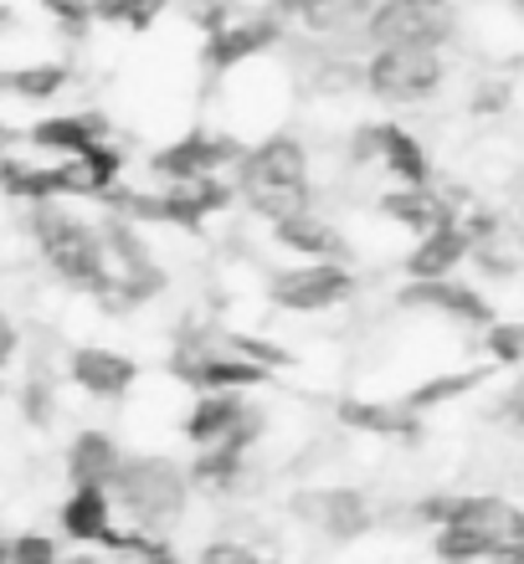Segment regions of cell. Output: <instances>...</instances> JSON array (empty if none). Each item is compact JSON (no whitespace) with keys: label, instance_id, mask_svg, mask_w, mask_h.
<instances>
[{"label":"cell","instance_id":"obj_42","mask_svg":"<svg viewBox=\"0 0 524 564\" xmlns=\"http://www.w3.org/2000/svg\"><path fill=\"white\" fill-rule=\"evenodd\" d=\"M520 221H524V206H520Z\"/></svg>","mask_w":524,"mask_h":564},{"label":"cell","instance_id":"obj_20","mask_svg":"<svg viewBox=\"0 0 524 564\" xmlns=\"http://www.w3.org/2000/svg\"><path fill=\"white\" fill-rule=\"evenodd\" d=\"M381 170L396 185H432V160L417 144V134H406L402 123H381Z\"/></svg>","mask_w":524,"mask_h":564},{"label":"cell","instance_id":"obj_4","mask_svg":"<svg viewBox=\"0 0 524 564\" xmlns=\"http://www.w3.org/2000/svg\"><path fill=\"white\" fill-rule=\"evenodd\" d=\"M448 83V62L437 46H375L365 62V93L391 108L432 104Z\"/></svg>","mask_w":524,"mask_h":564},{"label":"cell","instance_id":"obj_2","mask_svg":"<svg viewBox=\"0 0 524 564\" xmlns=\"http://www.w3.org/2000/svg\"><path fill=\"white\" fill-rule=\"evenodd\" d=\"M26 231H31V241H36L42 262L57 272L67 288L108 297L114 272H108V252H104L98 226L83 221V216L67 210L62 200H42V206H26Z\"/></svg>","mask_w":524,"mask_h":564},{"label":"cell","instance_id":"obj_21","mask_svg":"<svg viewBox=\"0 0 524 564\" xmlns=\"http://www.w3.org/2000/svg\"><path fill=\"white\" fill-rule=\"evenodd\" d=\"M242 473H247V452H242V446H232V442L201 446V457L191 462V488L222 498V492H237Z\"/></svg>","mask_w":524,"mask_h":564},{"label":"cell","instance_id":"obj_34","mask_svg":"<svg viewBox=\"0 0 524 564\" xmlns=\"http://www.w3.org/2000/svg\"><path fill=\"white\" fill-rule=\"evenodd\" d=\"M499 416H510V426L524 436V375L510 386V395H504V405H499Z\"/></svg>","mask_w":524,"mask_h":564},{"label":"cell","instance_id":"obj_27","mask_svg":"<svg viewBox=\"0 0 524 564\" xmlns=\"http://www.w3.org/2000/svg\"><path fill=\"white\" fill-rule=\"evenodd\" d=\"M160 6L154 0H93V21L104 26H129V31H150Z\"/></svg>","mask_w":524,"mask_h":564},{"label":"cell","instance_id":"obj_38","mask_svg":"<svg viewBox=\"0 0 524 564\" xmlns=\"http://www.w3.org/2000/svg\"><path fill=\"white\" fill-rule=\"evenodd\" d=\"M62 564H108V560H93V554H73V560H62Z\"/></svg>","mask_w":524,"mask_h":564},{"label":"cell","instance_id":"obj_32","mask_svg":"<svg viewBox=\"0 0 524 564\" xmlns=\"http://www.w3.org/2000/svg\"><path fill=\"white\" fill-rule=\"evenodd\" d=\"M195 564H263L247 544H237V539H211L206 550L195 554Z\"/></svg>","mask_w":524,"mask_h":564},{"label":"cell","instance_id":"obj_31","mask_svg":"<svg viewBox=\"0 0 524 564\" xmlns=\"http://www.w3.org/2000/svg\"><path fill=\"white\" fill-rule=\"evenodd\" d=\"M510 108V83H479V93L468 98V113L473 119H494Z\"/></svg>","mask_w":524,"mask_h":564},{"label":"cell","instance_id":"obj_36","mask_svg":"<svg viewBox=\"0 0 524 564\" xmlns=\"http://www.w3.org/2000/svg\"><path fill=\"white\" fill-rule=\"evenodd\" d=\"M15 139H21V129H15V123H6V119H0V154H6V149H11Z\"/></svg>","mask_w":524,"mask_h":564},{"label":"cell","instance_id":"obj_17","mask_svg":"<svg viewBox=\"0 0 524 564\" xmlns=\"http://www.w3.org/2000/svg\"><path fill=\"white\" fill-rule=\"evenodd\" d=\"M334 416L345 426L365 431V436H386V442H411L421 431V416L406 401H355L350 395V401L334 405Z\"/></svg>","mask_w":524,"mask_h":564},{"label":"cell","instance_id":"obj_33","mask_svg":"<svg viewBox=\"0 0 524 564\" xmlns=\"http://www.w3.org/2000/svg\"><path fill=\"white\" fill-rule=\"evenodd\" d=\"M381 160V123H360L350 134V164H375Z\"/></svg>","mask_w":524,"mask_h":564},{"label":"cell","instance_id":"obj_15","mask_svg":"<svg viewBox=\"0 0 524 564\" xmlns=\"http://www.w3.org/2000/svg\"><path fill=\"white\" fill-rule=\"evenodd\" d=\"M272 241L288 247V252H299L303 262H350V241L319 210H299V216L272 221Z\"/></svg>","mask_w":524,"mask_h":564},{"label":"cell","instance_id":"obj_7","mask_svg":"<svg viewBox=\"0 0 524 564\" xmlns=\"http://www.w3.org/2000/svg\"><path fill=\"white\" fill-rule=\"evenodd\" d=\"M284 42V21L272 11L263 15H237L232 26L211 31L206 46H201V62H206L211 73H237V67H247V62H257L263 52H272V46Z\"/></svg>","mask_w":524,"mask_h":564},{"label":"cell","instance_id":"obj_5","mask_svg":"<svg viewBox=\"0 0 524 564\" xmlns=\"http://www.w3.org/2000/svg\"><path fill=\"white\" fill-rule=\"evenodd\" d=\"M365 42L371 46H442L458 42L463 11L458 0H375L365 15Z\"/></svg>","mask_w":524,"mask_h":564},{"label":"cell","instance_id":"obj_14","mask_svg":"<svg viewBox=\"0 0 524 564\" xmlns=\"http://www.w3.org/2000/svg\"><path fill=\"white\" fill-rule=\"evenodd\" d=\"M375 210L386 216L391 226H402V231H437V226H452L458 221V210H452L448 195H437L432 185H396L375 200Z\"/></svg>","mask_w":524,"mask_h":564},{"label":"cell","instance_id":"obj_25","mask_svg":"<svg viewBox=\"0 0 524 564\" xmlns=\"http://www.w3.org/2000/svg\"><path fill=\"white\" fill-rule=\"evenodd\" d=\"M375 11V0H319L309 21V31H324V36H345V31H360L365 26V15Z\"/></svg>","mask_w":524,"mask_h":564},{"label":"cell","instance_id":"obj_29","mask_svg":"<svg viewBox=\"0 0 524 564\" xmlns=\"http://www.w3.org/2000/svg\"><path fill=\"white\" fill-rule=\"evenodd\" d=\"M11 564H62L57 539L36 534V529H26V534H15V539H11Z\"/></svg>","mask_w":524,"mask_h":564},{"label":"cell","instance_id":"obj_24","mask_svg":"<svg viewBox=\"0 0 524 564\" xmlns=\"http://www.w3.org/2000/svg\"><path fill=\"white\" fill-rule=\"evenodd\" d=\"M67 83H73L67 62H26V67H6V93H11V98H26V104L57 98Z\"/></svg>","mask_w":524,"mask_h":564},{"label":"cell","instance_id":"obj_12","mask_svg":"<svg viewBox=\"0 0 524 564\" xmlns=\"http://www.w3.org/2000/svg\"><path fill=\"white\" fill-rule=\"evenodd\" d=\"M247 411H253V405L242 401V390H201L195 405L185 411V421H180V431H185V442H195V446H222L237 436Z\"/></svg>","mask_w":524,"mask_h":564},{"label":"cell","instance_id":"obj_30","mask_svg":"<svg viewBox=\"0 0 524 564\" xmlns=\"http://www.w3.org/2000/svg\"><path fill=\"white\" fill-rule=\"evenodd\" d=\"M21 411H26V421H36V426H46V421L57 416V401H52V380H46V375H31L26 386H21Z\"/></svg>","mask_w":524,"mask_h":564},{"label":"cell","instance_id":"obj_10","mask_svg":"<svg viewBox=\"0 0 524 564\" xmlns=\"http://www.w3.org/2000/svg\"><path fill=\"white\" fill-rule=\"evenodd\" d=\"M67 380L93 401H124L139 386V365L119 349H104V344H77L67 355Z\"/></svg>","mask_w":524,"mask_h":564},{"label":"cell","instance_id":"obj_35","mask_svg":"<svg viewBox=\"0 0 524 564\" xmlns=\"http://www.w3.org/2000/svg\"><path fill=\"white\" fill-rule=\"evenodd\" d=\"M319 0H268V11L278 15V21H309V11H314Z\"/></svg>","mask_w":524,"mask_h":564},{"label":"cell","instance_id":"obj_39","mask_svg":"<svg viewBox=\"0 0 524 564\" xmlns=\"http://www.w3.org/2000/svg\"><path fill=\"white\" fill-rule=\"evenodd\" d=\"M0 564H11V539H0Z\"/></svg>","mask_w":524,"mask_h":564},{"label":"cell","instance_id":"obj_8","mask_svg":"<svg viewBox=\"0 0 524 564\" xmlns=\"http://www.w3.org/2000/svg\"><path fill=\"white\" fill-rule=\"evenodd\" d=\"M402 308H427V313H442L452 324H468V328H489L499 318L494 303L479 293V288H468L458 278H427V282H406L402 293H396Z\"/></svg>","mask_w":524,"mask_h":564},{"label":"cell","instance_id":"obj_1","mask_svg":"<svg viewBox=\"0 0 524 564\" xmlns=\"http://www.w3.org/2000/svg\"><path fill=\"white\" fill-rule=\"evenodd\" d=\"M242 206L263 221H284L299 210H314V180H309V154L293 134L257 139L232 170Z\"/></svg>","mask_w":524,"mask_h":564},{"label":"cell","instance_id":"obj_22","mask_svg":"<svg viewBox=\"0 0 524 564\" xmlns=\"http://www.w3.org/2000/svg\"><path fill=\"white\" fill-rule=\"evenodd\" d=\"M483 380H489V365H473V370H448V375H427L421 386H411L402 395L411 411H437V405H448V401H458V395H468V390H479Z\"/></svg>","mask_w":524,"mask_h":564},{"label":"cell","instance_id":"obj_16","mask_svg":"<svg viewBox=\"0 0 524 564\" xmlns=\"http://www.w3.org/2000/svg\"><path fill=\"white\" fill-rule=\"evenodd\" d=\"M119 462H124L119 442L98 426L77 431L67 442V477H73V488H108L114 473H119Z\"/></svg>","mask_w":524,"mask_h":564},{"label":"cell","instance_id":"obj_41","mask_svg":"<svg viewBox=\"0 0 524 564\" xmlns=\"http://www.w3.org/2000/svg\"><path fill=\"white\" fill-rule=\"evenodd\" d=\"M510 6H520V11H524V0H510Z\"/></svg>","mask_w":524,"mask_h":564},{"label":"cell","instance_id":"obj_18","mask_svg":"<svg viewBox=\"0 0 524 564\" xmlns=\"http://www.w3.org/2000/svg\"><path fill=\"white\" fill-rule=\"evenodd\" d=\"M0 195H6V200H15V206L67 200V195H62L57 160H52V164H36V160H21V154H0Z\"/></svg>","mask_w":524,"mask_h":564},{"label":"cell","instance_id":"obj_13","mask_svg":"<svg viewBox=\"0 0 524 564\" xmlns=\"http://www.w3.org/2000/svg\"><path fill=\"white\" fill-rule=\"evenodd\" d=\"M468 252H473V241H468L463 221L452 226H437V231H421L417 247L402 257V272L406 282H427V278H452V272L468 262Z\"/></svg>","mask_w":524,"mask_h":564},{"label":"cell","instance_id":"obj_40","mask_svg":"<svg viewBox=\"0 0 524 564\" xmlns=\"http://www.w3.org/2000/svg\"><path fill=\"white\" fill-rule=\"evenodd\" d=\"M0 93H6V67H0Z\"/></svg>","mask_w":524,"mask_h":564},{"label":"cell","instance_id":"obj_11","mask_svg":"<svg viewBox=\"0 0 524 564\" xmlns=\"http://www.w3.org/2000/svg\"><path fill=\"white\" fill-rule=\"evenodd\" d=\"M114 134L108 129L104 113H52V119H36L26 129V144L42 149V154H52V160H73V154H83V149L104 144V139Z\"/></svg>","mask_w":524,"mask_h":564},{"label":"cell","instance_id":"obj_19","mask_svg":"<svg viewBox=\"0 0 524 564\" xmlns=\"http://www.w3.org/2000/svg\"><path fill=\"white\" fill-rule=\"evenodd\" d=\"M62 534L73 544H104L108 529H114V492L108 488H73L67 503L57 513Z\"/></svg>","mask_w":524,"mask_h":564},{"label":"cell","instance_id":"obj_28","mask_svg":"<svg viewBox=\"0 0 524 564\" xmlns=\"http://www.w3.org/2000/svg\"><path fill=\"white\" fill-rule=\"evenodd\" d=\"M52 21H57L67 36H83L93 26V0H36Z\"/></svg>","mask_w":524,"mask_h":564},{"label":"cell","instance_id":"obj_37","mask_svg":"<svg viewBox=\"0 0 524 564\" xmlns=\"http://www.w3.org/2000/svg\"><path fill=\"white\" fill-rule=\"evenodd\" d=\"M6 31H15V11L6 6V0H0V36H6Z\"/></svg>","mask_w":524,"mask_h":564},{"label":"cell","instance_id":"obj_3","mask_svg":"<svg viewBox=\"0 0 524 564\" xmlns=\"http://www.w3.org/2000/svg\"><path fill=\"white\" fill-rule=\"evenodd\" d=\"M108 492H114V508H119L135 529L160 534V529H170V523L185 513V503H191V473H180L170 457L139 452V457L119 462Z\"/></svg>","mask_w":524,"mask_h":564},{"label":"cell","instance_id":"obj_6","mask_svg":"<svg viewBox=\"0 0 524 564\" xmlns=\"http://www.w3.org/2000/svg\"><path fill=\"white\" fill-rule=\"evenodd\" d=\"M272 308L284 313H330L355 297V272L350 262H299L268 278Z\"/></svg>","mask_w":524,"mask_h":564},{"label":"cell","instance_id":"obj_9","mask_svg":"<svg viewBox=\"0 0 524 564\" xmlns=\"http://www.w3.org/2000/svg\"><path fill=\"white\" fill-rule=\"evenodd\" d=\"M293 513H299L309 529L330 534L334 544H350L371 529V498L360 488H314L293 498Z\"/></svg>","mask_w":524,"mask_h":564},{"label":"cell","instance_id":"obj_26","mask_svg":"<svg viewBox=\"0 0 524 564\" xmlns=\"http://www.w3.org/2000/svg\"><path fill=\"white\" fill-rule=\"evenodd\" d=\"M483 355H489V365H504V370L524 365V324L494 318V324L483 328Z\"/></svg>","mask_w":524,"mask_h":564},{"label":"cell","instance_id":"obj_23","mask_svg":"<svg viewBox=\"0 0 524 564\" xmlns=\"http://www.w3.org/2000/svg\"><path fill=\"white\" fill-rule=\"evenodd\" d=\"M432 554L442 564H489L499 554V539L483 529H468V523H442L432 534Z\"/></svg>","mask_w":524,"mask_h":564}]
</instances>
